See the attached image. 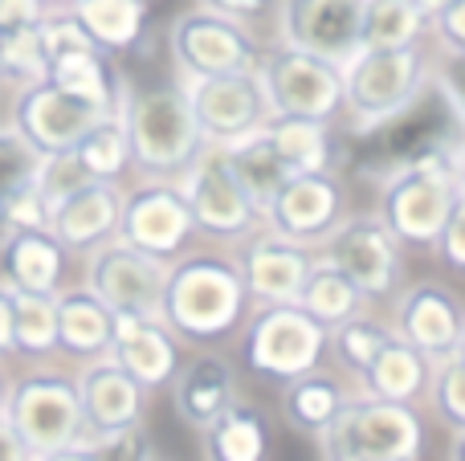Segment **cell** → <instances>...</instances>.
I'll return each mask as SVG.
<instances>
[{"label": "cell", "instance_id": "cell-1", "mask_svg": "<svg viewBox=\"0 0 465 461\" xmlns=\"http://www.w3.org/2000/svg\"><path fill=\"white\" fill-rule=\"evenodd\" d=\"M155 315L180 343L213 348L232 339L249 315V294L232 253L184 250L180 258H172Z\"/></svg>", "mask_w": 465, "mask_h": 461}, {"label": "cell", "instance_id": "cell-2", "mask_svg": "<svg viewBox=\"0 0 465 461\" xmlns=\"http://www.w3.org/2000/svg\"><path fill=\"white\" fill-rule=\"evenodd\" d=\"M465 204L458 143L420 147L380 184L376 217L404 250H433L445 221Z\"/></svg>", "mask_w": 465, "mask_h": 461}, {"label": "cell", "instance_id": "cell-3", "mask_svg": "<svg viewBox=\"0 0 465 461\" xmlns=\"http://www.w3.org/2000/svg\"><path fill=\"white\" fill-rule=\"evenodd\" d=\"M119 119L139 180H180L204 152V135L193 119L184 82L123 86Z\"/></svg>", "mask_w": 465, "mask_h": 461}, {"label": "cell", "instance_id": "cell-4", "mask_svg": "<svg viewBox=\"0 0 465 461\" xmlns=\"http://www.w3.org/2000/svg\"><path fill=\"white\" fill-rule=\"evenodd\" d=\"M343 111L351 131H380L409 114L433 78V57L425 45L401 49H355L343 65Z\"/></svg>", "mask_w": 465, "mask_h": 461}, {"label": "cell", "instance_id": "cell-5", "mask_svg": "<svg viewBox=\"0 0 465 461\" xmlns=\"http://www.w3.org/2000/svg\"><path fill=\"white\" fill-rule=\"evenodd\" d=\"M314 441L322 461H425L429 425L420 405H392L355 392Z\"/></svg>", "mask_w": 465, "mask_h": 461}, {"label": "cell", "instance_id": "cell-6", "mask_svg": "<svg viewBox=\"0 0 465 461\" xmlns=\"http://www.w3.org/2000/svg\"><path fill=\"white\" fill-rule=\"evenodd\" d=\"M241 368L265 384H286L331 359V331L314 323L298 302L249 307L241 323Z\"/></svg>", "mask_w": 465, "mask_h": 461}, {"label": "cell", "instance_id": "cell-7", "mask_svg": "<svg viewBox=\"0 0 465 461\" xmlns=\"http://www.w3.org/2000/svg\"><path fill=\"white\" fill-rule=\"evenodd\" d=\"M5 421L21 433V441L33 449V457L78 446L86 437V429H82V405H78L74 372L57 368L49 359V364H33L21 376H13Z\"/></svg>", "mask_w": 465, "mask_h": 461}, {"label": "cell", "instance_id": "cell-8", "mask_svg": "<svg viewBox=\"0 0 465 461\" xmlns=\"http://www.w3.org/2000/svg\"><path fill=\"white\" fill-rule=\"evenodd\" d=\"M322 261L351 278L360 294L376 307V302H392L404 290V270H409V250L384 229L376 212H347L319 250Z\"/></svg>", "mask_w": 465, "mask_h": 461}, {"label": "cell", "instance_id": "cell-9", "mask_svg": "<svg viewBox=\"0 0 465 461\" xmlns=\"http://www.w3.org/2000/svg\"><path fill=\"white\" fill-rule=\"evenodd\" d=\"M168 54L180 82L249 74L262 62V41L241 21H229L209 8H188L168 25Z\"/></svg>", "mask_w": 465, "mask_h": 461}, {"label": "cell", "instance_id": "cell-10", "mask_svg": "<svg viewBox=\"0 0 465 461\" xmlns=\"http://www.w3.org/2000/svg\"><path fill=\"white\" fill-rule=\"evenodd\" d=\"M180 192L188 201V212H193L196 233L213 237V241H245L249 233L265 225L262 209L245 196V188L237 184L225 147L221 143H204V152L193 160V168L176 180Z\"/></svg>", "mask_w": 465, "mask_h": 461}, {"label": "cell", "instance_id": "cell-11", "mask_svg": "<svg viewBox=\"0 0 465 461\" xmlns=\"http://www.w3.org/2000/svg\"><path fill=\"white\" fill-rule=\"evenodd\" d=\"M257 78H262L270 114L331 123L343 111V78H339V65L302 54V49H290V45L262 49Z\"/></svg>", "mask_w": 465, "mask_h": 461}, {"label": "cell", "instance_id": "cell-12", "mask_svg": "<svg viewBox=\"0 0 465 461\" xmlns=\"http://www.w3.org/2000/svg\"><path fill=\"white\" fill-rule=\"evenodd\" d=\"M41 45H45V82L86 98V103L106 106V111H119L127 82L114 70V57L103 54L65 8L62 13H45Z\"/></svg>", "mask_w": 465, "mask_h": 461}, {"label": "cell", "instance_id": "cell-13", "mask_svg": "<svg viewBox=\"0 0 465 461\" xmlns=\"http://www.w3.org/2000/svg\"><path fill=\"white\" fill-rule=\"evenodd\" d=\"M114 237L160 261H172L184 250H193L196 225L176 180H139V184L123 188L119 233Z\"/></svg>", "mask_w": 465, "mask_h": 461}, {"label": "cell", "instance_id": "cell-14", "mask_svg": "<svg viewBox=\"0 0 465 461\" xmlns=\"http://www.w3.org/2000/svg\"><path fill=\"white\" fill-rule=\"evenodd\" d=\"M106 114H114V111L86 103V98L70 94V90L54 86V82H33L25 90H13L8 127L37 155H57V152H74V143L98 119H106Z\"/></svg>", "mask_w": 465, "mask_h": 461}, {"label": "cell", "instance_id": "cell-15", "mask_svg": "<svg viewBox=\"0 0 465 461\" xmlns=\"http://www.w3.org/2000/svg\"><path fill=\"white\" fill-rule=\"evenodd\" d=\"M163 278H168V261L147 258V253L131 250L127 241L111 237L106 245H98L94 253L82 258V278L78 282L94 294L98 302L119 315H155L163 294Z\"/></svg>", "mask_w": 465, "mask_h": 461}, {"label": "cell", "instance_id": "cell-16", "mask_svg": "<svg viewBox=\"0 0 465 461\" xmlns=\"http://www.w3.org/2000/svg\"><path fill=\"white\" fill-rule=\"evenodd\" d=\"M184 94L204 143H237L270 123V103H265L257 70L193 78L184 82Z\"/></svg>", "mask_w": 465, "mask_h": 461}, {"label": "cell", "instance_id": "cell-17", "mask_svg": "<svg viewBox=\"0 0 465 461\" xmlns=\"http://www.w3.org/2000/svg\"><path fill=\"white\" fill-rule=\"evenodd\" d=\"M392 327L404 343L420 351L425 359H450L465 348V315L461 294L445 278H425L396 294Z\"/></svg>", "mask_w": 465, "mask_h": 461}, {"label": "cell", "instance_id": "cell-18", "mask_svg": "<svg viewBox=\"0 0 465 461\" xmlns=\"http://www.w3.org/2000/svg\"><path fill=\"white\" fill-rule=\"evenodd\" d=\"M343 217H347V188L335 172H294L273 192L270 209H265V229L319 250L322 237Z\"/></svg>", "mask_w": 465, "mask_h": 461}, {"label": "cell", "instance_id": "cell-19", "mask_svg": "<svg viewBox=\"0 0 465 461\" xmlns=\"http://www.w3.org/2000/svg\"><path fill=\"white\" fill-rule=\"evenodd\" d=\"M368 0H278V45L343 65L360 49Z\"/></svg>", "mask_w": 465, "mask_h": 461}, {"label": "cell", "instance_id": "cell-20", "mask_svg": "<svg viewBox=\"0 0 465 461\" xmlns=\"http://www.w3.org/2000/svg\"><path fill=\"white\" fill-rule=\"evenodd\" d=\"M232 261L245 282L249 307H265V302H298V290H302L311 266L319 261V253L262 225L245 241H237Z\"/></svg>", "mask_w": 465, "mask_h": 461}, {"label": "cell", "instance_id": "cell-21", "mask_svg": "<svg viewBox=\"0 0 465 461\" xmlns=\"http://www.w3.org/2000/svg\"><path fill=\"white\" fill-rule=\"evenodd\" d=\"M74 380H78V405H82L86 437H103V433H119L147 421V397L152 392L131 380L111 356L82 364L74 372Z\"/></svg>", "mask_w": 465, "mask_h": 461}, {"label": "cell", "instance_id": "cell-22", "mask_svg": "<svg viewBox=\"0 0 465 461\" xmlns=\"http://www.w3.org/2000/svg\"><path fill=\"white\" fill-rule=\"evenodd\" d=\"M78 270V258L49 229L0 237V286L13 294H62Z\"/></svg>", "mask_w": 465, "mask_h": 461}, {"label": "cell", "instance_id": "cell-23", "mask_svg": "<svg viewBox=\"0 0 465 461\" xmlns=\"http://www.w3.org/2000/svg\"><path fill=\"white\" fill-rule=\"evenodd\" d=\"M119 209H123V184L90 180V184L65 192L57 204H49L45 229L82 261L86 253H94L98 245H106L119 233Z\"/></svg>", "mask_w": 465, "mask_h": 461}, {"label": "cell", "instance_id": "cell-24", "mask_svg": "<svg viewBox=\"0 0 465 461\" xmlns=\"http://www.w3.org/2000/svg\"><path fill=\"white\" fill-rule=\"evenodd\" d=\"M106 356L135 384H143L147 392H160L168 388V380L180 368V339L163 327L160 315H127V310H119Z\"/></svg>", "mask_w": 465, "mask_h": 461}, {"label": "cell", "instance_id": "cell-25", "mask_svg": "<svg viewBox=\"0 0 465 461\" xmlns=\"http://www.w3.org/2000/svg\"><path fill=\"white\" fill-rule=\"evenodd\" d=\"M168 397H172V413L201 433L204 425H213L221 413L241 397L237 384V368L229 364V356L213 348H201L193 359L176 368V376L168 380Z\"/></svg>", "mask_w": 465, "mask_h": 461}, {"label": "cell", "instance_id": "cell-26", "mask_svg": "<svg viewBox=\"0 0 465 461\" xmlns=\"http://www.w3.org/2000/svg\"><path fill=\"white\" fill-rule=\"evenodd\" d=\"M355 392L360 388H355L351 376H343L339 368L322 364V368H311V372H302V376H294V380L282 384L278 413L294 433H302V437H319Z\"/></svg>", "mask_w": 465, "mask_h": 461}, {"label": "cell", "instance_id": "cell-27", "mask_svg": "<svg viewBox=\"0 0 465 461\" xmlns=\"http://www.w3.org/2000/svg\"><path fill=\"white\" fill-rule=\"evenodd\" d=\"M54 307H57V359L82 368L111 351L114 310L106 302H98L82 282H70L62 294H54Z\"/></svg>", "mask_w": 465, "mask_h": 461}, {"label": "cell", "instance_id": "cell-28", "mask_svg": "<svg viewBox=\"0 0 465 461\" xmlns=\"http://www.w3.org/2000/svg\"><path fill=\"white\" fill-rule=\"evenodd\" d=\"M204 461H270L273 433L262 405L237 397L213 425L201 429Z\"/></svg>", "mask_w": 465, "mask_h": 461}, {"label": "cell", "instance_id": "cell-29", "mask_svg": "<svg viewBox=\"0 0 465 461\" xmlns=\"http://www.w3.org/2000/svg\"><path fill=\"white\" fill-rule=\"evenodd\" d=\"M429 376H433V359H425L412 343H404L401 335L388 339L380 348V356L363 368V376L355 380V388L363 397L392 400V405H420L429 392Z\"/></svg>", "mask_w": 465, "mask_h": 461}, {"label": "cell", "instance_id": "cell-30", "mask_svg": "<svg viewBox=\"0 0 465 461\" xmlns=\"http://www.w3.org/2000/svg\"><path fill=\"white\" fill-rule=\"evenodd\" d=\"M65 13L86 29V37L94 41L103 54L119 57L139 45L152 8H147V0H74Z\"/></svg>", "mask_w": 465, "mask_h": 461}, {"label": "cell", "instance_id": "cell-31", "mask_svg": "<svg viewBox=\"0 0 465 461\" xmlns=\"http://www.w3.org/2000/svg\"><path fill=\"white\" fill-rule=\"evenodd\" d=\"M221 147H225V160H229L232 176H237V184L245 188V196L262 209V217H265L273 192H278L294 172L282 163V155L273 152V143L265 139V131H253V135L237 139V143H221Z\"/></svg>", "mask_w": 465, "mask_h": 461}, {"label": "cell", "instance_id": "cell-32", "mask_svg": "<svg viewBox=\"0 0 465 461\" xmlns=\"http://www.w3.org/2000/svg\"><path fill=\"white\" fill-rule=\"evenodd\" d=\"M298 307H302L314 323L327 327V331L339 327V323H347V319L363 315V310H376L360 294V286H355L351 278H343L331 261H322V258L314 261L311 274H306L302 290H298Z\"/></svg>", "mask_w": 465, "mask_h": 461}, {"label": "cell", "instance_id": "cell-33", "mask_svg": "<svg viewBox=\"0 0 465 461\" xmlns=\"http://www.w3.org/2000/svg\"><path fill=\"white\" fill-rule=\"evenodd\" d=\"M265 139L273 152L282 155L290 172H335V147H331V123L314 119H286V114H270L265 123Z\"/></svg>", "mask_w": 465, "mask_h": 461}, {"label": "cell", "instance_id": "cell-34", "mask_svg": "<svg viewBox=\"0 0 465 461\" xmlns=\"http://www.w3.org/2000/svg\"><path fill=\"white\" fill-rule=\"evenodd\" d=\"M429 33V13L417 0H368L360 21V49L420 45Z\"/></svg>", "mask_w": 465, "mask_h": 461}, {"label": "cell", "instance_id": "cell-35", "mask_svg": "<svg viewBox=\"0 0 465 461\" xmlns=\"http://www.w3.org/2000/svg\"><path fill=\"white\" fill-rule=\"evenodd\" d=\"M13 359H25V364L57 359L54 294H13Z\"/></svg>", "mask_w": 465, "mask_h": 461}, {"label": "cell", "instance_id": "cell-36", "mask_svg": "<svg viewBox=\"0 0 465 461\" xmlns=\"http://www.w3.org/2000/svg\"><path fill=\"white\" fill-rule=\"evenodd\" d=\"M388 339H396L392 319L376 315V310H363V315L347 319V323L331 327V356H335V368L351 380H360L363 368L380 356Z\"/></svg>", "mask_w": 465, "mask_h": 461}, {"label": "cell", "instance_id": "cell-37", "mask_svg": "<svg viewBox=\"0 0 465 461\" xmlns=\"http://www.w3.org/2000/svg\"><path fill=\"white\" fill-rule=\"evenodd\" d=\"M74 155H78V163L90 172V180H111V184H119L131 172V147H127V131H123L119 111L98 119L94 127L74 143Z\"/></svg>", "mask_w": 465, "mask_h": 461}, {"label": "cell", "instance_id": "cell-38", "mask_svg": "<svg viewBox=\"0 0 465 461\" xmlns=\"http://www.w3.org/2000/svg\"><path fill=\"white\" fill-rule=\"evenodd\" d=\"M33 82H45V45L41 25L25 29H0V86L25 90Z\"/></svg>", "mask_w": 465, "mask_h": 461}, {"label": "cell", "instance_id": "cell-39", "mask_svg": "<svg viewBox=\"0 0 465 461\" xmlns=\"http://www.w3.org/2000/svg\"><path fill=\"white\" fill-rule=\"evenodd\" d=\"M425 400L437 413V421L453 433V441H461V433H465V351H458L450 359H437L433 376H429Z\"/></svg>", "mask_w": 465, "mask_h": 461}, {"label": "cell", "instance_id": "cell-40", "mask_svg": "<svg viewBox=\"0 0 465 461\" xmlns=\"http://www.w3.org/2000/svg\"><path fill=\"white\" fill-rule=\"evenodd\" d=\"M37 163H41V155L5 123V127H0V204L33 184Z\"/></svg>", "mask_w": 465, "mask_h": 461}, {"label": "cell", "instance_id": "cell-41", "mask_svg": "<svg viewBox=\"0 0 465 461\" xmlns=\"http://www.w3.org/2000/svg\"><path fill=\"white\" fill-rule=\"evenodd\" d=\"M90 184V172L78 163V155L74 152H57V155H41L37 163V176H33V188H37L41 204H57L65 192H74V188Z\"/></svg>", "mask_w": 465, "mask_h": 461}, {"label": "cell", "instance_id": "cell-42", "mask_svg": "<svg viewBox=\"0 0 465 461\" xmlns=\"http://www.w3.org/2000/svg\"><path fill=\"white\" fill-rule=\"evenodd\" d=\"M98 449L103 461H155L152 454V437H147L143 425H131L119 433H103V437H86Z\"/></svg>", "mask_w": 465, "mask_h": 461}, {"label": "cell", "instance_id": "cell-43", "mask_svg": "<svg viewBox=\"0 0 465 461\" xmlns=\"http://www.w3.org/2000/svg\"><path fill=\"white\" fill-rule=\"evenodd\" d=\"M45 221H49V212H45V204H41V196L33 184L0 204V237L25 233V229H45Z\"/></svg>", "mask_w": 465, "mask_h": 461}, {"label": "cell", "instance_id": "cell-44", "mask_svg": "<svg viewBox=\"0 0 465 461\" xmlns=\"http://www.w3.org/2000/svg\"><path fill=\"white\" fill-rule=\"evenodd\" d=\"M429 33H433L437 45L458 62L465 54V0H445L437 13H429Z\"/></svg>", "mask_w": 465, "mask_h": 461}, {"label": "cell", "instance_id": "cell-45", "mask_svg": "<svg viewBox=\"0 0 465 461\" xmlns=\"http://www.w3.org/2000/svg\"><path fill=\"white\" fill-rule=\"evenodd\" d=\"M433 253H437V261H441L445 270L461 274V266H465V204L453 212L450 221H445V229H441V237H437Z\"/></svg>", "mask_w": 465, "mask_h": 461}, {"label": "cell", "instance_id": "cell-46", "mask_svg": "<svg viewBox=\"0 0 465 461\" xmlns=\"http://www.w3.org/2000/svg\"><path fill=\"white\" fill-rule=\"evenodd\" d=\"M196 8H209V13H221L229 21L249 25V21H262L273 8V0H196Z\"/></svg>", "mask_w": 465, "mask_h": 461}, {"label": "cell", "instance_id": "cell-47", "mask_svg": "<svg viewBox=\"0 0 465 461\" xmlns=\"http://www.w3.org/2000/svg\"><path fill=\"white\" fill-rule=\"evenodd\" d=\"M49 8L41 0H0V29H25V25H41Z\"/></svg>", "mask_w": 465, "mask_h": 461}, {"label": "cell", "instance_id": "cell-48", "mask_svg": "<svg viewBox=\"0 0 465 461\" xmlns=\"http://www.w3.org/2000/svg\"><path fill=\"white\" fill-rule=\"evenodd\" d=\"M0 461H33V449L21 441V433L8 421H0Z\"/></svg>", "mask_w": 465, "mask_h": 461}, {"label": "cell", "instance_id": "cell-49", "mask_svg": "<svg viewBox=\"0 0 465 461\" xmlns=\"http://www.w3.org/2000/svg\"><path fill=\"white\" fill-rule=\"evenodd\" d=\"M13 359V290L0 286V364Z\"/></svg>", "mask_w": 465, "mask_h": 461}, {"label": "cell", "instance_id": "cell-50", "mask_svg": "<svg viewBox=\"0 0 465 461\" xmlns=\"http://www.w3.org/2000/svg\"><path fill=\"white\" fill-rule=\"evenodd\" d=\"M33 461H103L98 449L90 441H78V446H65V449H54V454H37Z\"/></svg>", "mask_w": 465, "mask_h": 461}, {"label": "cell", "instance_id": "cell-51", "mask_svg": "<svg viewBox=\"0 0 465 461\" xmlns=\"http://www.w3.org/2000/svg\"><path fill=\"white\" fill-rule=\"evenodd\" d=\"M8 388H13V376H8V368L0 364V421H5V413H8Z\"/></svg>", "mask_w": 465, "mask_h": 461}, {"label": "cell", "instance_id": "cell-52", "mask_svg": "<svg viewBox=\"0 0 465 461\" xmlns=\"http://www.w3.org/2000/svg\"><path fill=\"white\" fill-rule=\"evenodd\" d=\"M41 5H45V8H49V13H62V8H70V5H74V0H41Z\"/></svg>", "mask_w": 465, "mask_h": 461}, {"label": "cell", "instance_id": "cell-53", "mask_svg": "<svg viewBox=\"0 0 465 461\" xmlns=\"http://www.w3.org/2000/svg\"><path fill=\"white\" fill-rule=\"evenodd\" d=\"M417 5H420V8H425V13H437V8H441V5H445V0H417Z\"/></svg>", "mask_w": 465, "mask_h": 461}, {"label": "cell", "instance_id": "cell-54", "mask_svg": "<svg viewBox=\"0 0 465 461\" xmlns=\"http://www.w3.org/2000/svg\"><path fill=\"white\" fill-rule=\"evenodd\" d=\"M453 461H461V457H453Z\"/></svg>", "mask_w": 465, "mask_h": 461}]
</instances>
